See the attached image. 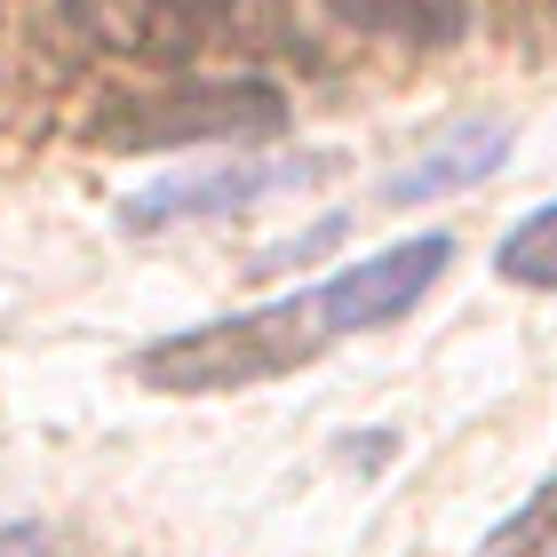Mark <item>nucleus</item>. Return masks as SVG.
Segmentation results:
<instances>
[{"mask_svg": "<svg viewBox=\"0 0 557 557\" xmlns=\"http://www.w3.org/2000/svg\"><path fill=\"white\" fill-rule=\"evenodd\" d=\"M319 335L326 326L311 311V295H295V302H263V311H239V319H215V326L151 343L136 374L151 391H239V383L295 374L319 350Z\"/></svg>", "mask_w": 557, "mask_h": 557, "instance_id": "1", "label": "nucleus"}, {"mask_svg": "<svg viewBox=\"0 0 557 557\" xmlns=\"http://www.w3.org/2000/svg\"><path fill=\"white\" fill-rule=\"evenodd\" d=\"M287 128V104L263 81H184L160 96H104L88 120V144L112 151H160V144H223V136H271Z\"/></svg>", "mask_w": 557, "mask_h": 557, "instance_id": "2", "label": "nucleus"}, {"mask_svg": "<svg viewBox=\"0 0 557 557\" xmlns=\"http://www.w3.org/2000/svg\"><path fill=\"white\" fill-rule=\"evenodd\" d=\"M446 263H454V239H446V232L398 239V247H383V256H367V263L335 271L326 287H311V311H319L326 335H367V326L407 319L414 302L438 287V271H446Z\"/></svg>", "mask_w": 557, "mask_h": 557, "instance_id": "3", "label": "nucleus"}, {"mask_svg": "<svg viewBox=\"0 0 557 557\" xmlns=\"http://www.w3.org/2000/svg\"><path fill=\"white\" fill-rule=\"evenodd\" d=\"M88 40L144 64H184L223 33V0H64Z\"/></svg>", "mask_w": 557, "mask_h": 557, "instance_id": "4", "label": "nucleus"}, {"mask_svg": "<svg viewBox=\"0 0 557 557\" xmlns=\"http://www.w3.org/2000/svg\"><path fill=\"white\" fill-rule=\"evenodd\" d=\"M319 168L326 160H247V168H208V175H168V184L136 191L120 215H128L136 232H151V223H191V215H239V208H256V199L311 184Z\"/></svg>", "mask_w": 557, "mask_h": 557, "instance_id": "5", "label": "nucleus"}, {"mask_svg": "<svg viewBox=\"0 0 557 557\" xmlns=\"http://www.w3.org/2000/svg\"><path fill=\"white\" fill-rule=\"evenodd\" d=\"M502 151H510V128H486V120H470V128H454L438 151H422V160L391 184V199L398 208H414V199H438V191H462V184H478Z\"/></svg>", "mask_w": 557, "mask_h": 557, "instance_id": "6", "label": "nucleus"}, {"mask_svg": "<svg viewBox=\"0 0 557 557\" xmlns=\"http://www.w3.org/2000/svg\"><path fill=\"white\" fill-rule=\"evenodd\" d=\"M335 24L350 33H374V40H414V48H446L462 40L470 24V0H326Z\"/></svg>", "mask_w": 557, "mask_h": 557, "instance_id": "7", "label": "nucleus"}, {"mask_svg": "<svg viewBox=\"0 0 557 557\" xmlns=\"http://www.w3.org/2000/svg\"><path fill=\"white\" fill-rule=\"evenodd\" d=\"M494 263H502V278H518V287H557V199L534 208L510 239H502Z\"/></svg>", "mask_w": 557, "mask_h": 557, "instance_id": "8", "label": "nucleus"}, {"mask_svg": "<svg viewBox=\"0 0 557 557\" xmlns=\"http://www.w3.org/2000/svg\"><path fill=\"white\" fill-rule=\"evenodd\" d=\"M486 557H557V486L525 502V510L494 534V549H486Z\"/></svg>", "mask_w": 557, "mask_h": 557, "instance_id": "9", "label": "nucleus"}, {"mask_svg": "<svg viewBox=\"0 0 557 557\" xmlns=\"http://www.w3.org/2000/svg\"><path fill=\"white\" fill-rule=\"evenodd\" d=\"M0 557H64V549H57V534H48V525L16 518V525H0Z\"/></svg>", "mask_w": 557, "mask_h": 557, "instance_id": "10", "label": "nucleus"}]
</instances>
